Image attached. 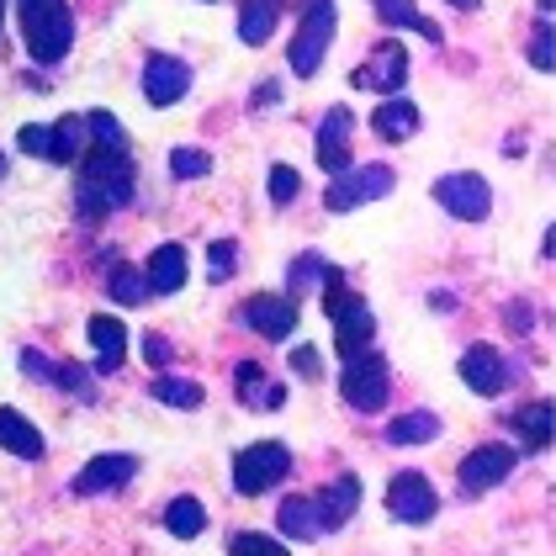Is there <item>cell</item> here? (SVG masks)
Instances as JSON below:
<instances>
[{
  "label": "cell",
  "instance_id": "obj_1",
  "mask_svg": "<svg viewBox=\"0 0 556 556\" xmlns=\"http://www.w3.org/2000/svg\"><path fill=\"white\" fill-rule=\"evenodd\" d=\"M132 197V160L117 149H90L80 160V186H75V207L86 223H101L106 213L128 207Z\"/></svg>",
  "mask_w": 556,
  "mask_h": 556
},
{
  "label": "cell",
  "instance_id": "obj_2",
  "mask_svg": "<svg viewBox=\"0 0 556 556\" xmlns=\"http://www.w3.org/2000/svg\"><path fill=\"white\" fill-rule=\"evenodd\" d=\"M16 16H22V38L27 53L38 64H59L70 43H75V16H70V0H16Z\"/></svg>",
  "mask_w": 556,
  "mask_h": 556
},
{
  "label": "cell",
  "instance_id": "obj_3",
  "mask_svg": "<svg viewBox=\"0 0 556 556\" xmlns=\"http://www.w3.org/2000/svg\"><path fill=\"white\" fill-rule=\"evenodd\" d=\"M324 281H329V292H324V313H329V324H334V350L350 361V355L371 350V340H377V318H371L366 298L344 292V270L324 265Z\"/></svg>",
  "mask_w": 556,
  "mask_h": 556
},
{
  "label": "cell",
  "instance_id": "obj_4",
  "mask_svg": "<svg viewBox=\"0 0 556 556\" xmlns=\"http://www.w3.org/2000/svg\"><path fill=\"white\" fill-rule=\"evenodd\" d=\"M334 27H340L334 0H307V5H302L298 33H292V75H298V80H313V75H318L324 53L334 43Z\"/></svg>",
  "mask_w": 556,
  "mask_h": 556
},
{
  "label": "cell",
  "instance_id": "obj_5",
  "mask_svg": "<svg viewBox=\"0 0 556 556\" xmlns=\"http://www.w3.org/2000/svg\"><path fill=\"white\" fill-rule=\"evenodd\" d=\"M287 471H292V451H287L281 440H260V445H244V451L233 456V493L260 498V493H270V488H276Z\"/></svg>",
  "mask_w": 556,
  "mask_h": 556
},
{
  "label": "cell",
  "instance_id": "obj_6",
  "mask_svg": "<svg viewBox=\"0 0 556 556\" xmlns=\"http://www.w3.org/2000/svg\"><path fill=\"white\" fill-rule=\"evenodd\" d=\"M340 392L344 403L355 408V414H377L387 403V392H392V377H387V361L382 355H371V350H361V355H350L340 371Z\"/></svg>",
  "mask_w": 556,
  "mask_h": 556
},
{
  "label": "cell",
  "instance_id": "obj_7",
  "mask_svg": "<svg viewBox=\"0 0 556 556\" xmlns=\"http://www.w3.org/2000/svg\"><path fill=\"white\" fill-rule=\"evenodd\" d=\"M397 186V175L387 170V165H361V170H340L329 180V191H324V207L329 213H355L361 202H377Z\"/></svg>",
  "mask_w": 556,
  "mask_h": 556
},
{
  "label": "cell",
  "instance_id": "obj_8",
  "mask_svg": "<svg viewBox=\"0 0 556 556\" xmlns=\"http://www.w3.org/2000/svg\"><path fill=\"white\" fill-rule=\"evenodd\" d=\"M434 202L451 217H462V223H482V217L493 213V186L471 170L440 175V180H434Z\"/></svg>",
  "mask_w": 556,
  "mask_h": 556
},
{
  "label": "cell",
  "instance_id": "obj_9",
  "mask_svg": "<svg viewBox=\"0 0 556 556\" xmlns=\"http://www.w3.org/2000/svg\"><path fill=\"white\" fill-rule=\"evenodd\" d=\"M387 509H392V519H403V525H425L440 509V493H434V482H429L425 471H397L387 482Z\"/></svg>",
  "mask_w": 556,
  "mask_h": 556
},
{
  "label": "cell",
  "instance_id": "obj_10",
  "mask_svg": "<svg viewBox=\"0 0 556 556\" xmlns=\"http://www.w3.org/2000/svg\"><path fill=\"white\" fill-rule=\"evenodd\" d=\"M514 462H519V451L514 445H477L467 462L456 467V482H462V493H488V488H498L504 477L514 471Z\"/></svg>",
  "mask_w": 556,
  "mask_h": 556
},
{
  "label": "cell",
  "instance_id": "obj_11",
  "mask_svg": "<svg viewBox=\"0 0 556 556\" xmlns=\"http://www.w3.org/2000/svg\"><path fill=\"white\" fill-rule=\"evenodd\" d=\"M239 318H244V329H255L260 340H292V329H298V302L292 298H276V292H260L239 307Z\"/></svg>",
  "mask_w": 556,
  "mask_h": 556
},
{
  "label": "cell",
  "instance_id": "obj_12",
  "mask_svg": "<svg viewBox=\"0 0 556 556\" xmlns=\"http://www.w3.org/2000/svg\"><path fill=\"white\" fill-rule=\"evenodd\" d=\"M186 90H191L186 59H175V53H149V64H143V96H149V106H175Z\"/></svg>",
  "mask_w": 556,
  "mask_h": 556
},
{
  "label": "cell",
  "instance_id": "obj_13",
  "mask_svg": "<svg viewBox=\"0 0 556 556\" xmlns=\"http://www.w3.org/2000/svg\"><path fill=\"white\" fill-rule=\"evenodd\" d=\"M462 382H467L477 397H498V392L514 382V371L493 344H471L467 355H462Z\"/></svg>",
  "mask_w": 556,
  "mask_h": 556
},
{
  "label": "cell",
  "instance_id": "obj_14",
  "mask_svg": "<svg viewBox=\"0 0 556 556\" xmlns=\"http://www.w3.org/2000/svg\"><path fill=\"white\" fill-rule=\"evenodd\" d=\"M355 86L361 90H382V96H392V90L408 86V53H403V43H382L371 59H366V70L355 75Z\"/></svg>",
  "mask_w": 556,
  "mask_h": 556
},
{
  "label": "cell",
  "instance_id": "obj_15",
  "mask_svg": "<svg viewBox=\"0 0 556 556\" xmlns=\"http://www.w3.org/2000/svg\"><path fill=\"white\" fill-rule=\"evenodd\" d=\"M132 471H138V462L132 456H123V451H112V456H96V462H86V467L75 471V493L80 498H96V493H112V488H123Z\"/></svg>",
  "mask_w": 556,
  "mask_h": 556
},
{
  "label": "cell",
  "instance_id": "obj_16",
  "mask_svg": "<svg viewBox=\"0 0 556 556\" xmlns=\"http://www.w3.org/2000/svg\"><path fill=\"white\" fill-rule=\"evenodd\" d=\"M350 132H355L350 106H334V112L318 123V165H324L329 175L350 170Z\"/></svg>",
  "mask_w": 556,
  "mask_h": 556
},
{
  "label": "cell",
  "instance_id": "obj_17",
  "mask_svg": "<svg viewBox=\"0 0 556 556\" xmlns=\"http://www.w3.org/2000/svg\"><path fill=\"white\" fill-rule=\"evenodd\" d=\"M90 344H96V371H101V377L123 371V355H128V324L96 313V318H90Z\"/></svg>",
  "mask_w": 556,
  "mask_h": 556
},
{
  "label": "cell",
  "instance_id": "obj_18",
  "mask_svg": "<svg viewBox=\"0 0 556 556\" xmlns=\"http://www.w3.org/2000/svg\"><path fill=\"white\" fill-rule=\"evenodd\" d=\"M514 434H519V445L530 451V456H541V451H552V429H556V414L552 403H525V408H514Z\"/></svg>",
  "mask_w": 556,
  "mask_h": 556
},
{
  "label": "cell",
  "instance_id": "obj_19",
  "mask_svg": "<svg viewBox=\"0 0 556 556\" xmlns=\"http://www.w3.org/2000/svg\"><path fill=\"white\" fill-rule=\"evenodd\" d=\"M186 250L180 244H160L154 255H149V270H143V281H149V298L154 292H165V298H175L180 287H186Z\"/></svg>",
  "mask_w": 556,
  "mask_h": 556
},
{
  "label": "cell",
  "instance_id": "obj_20",
  "mask_svg": "<svg viewBox=\"0 0 556 556\" xmlns=\"http://www.w3.org/2000/svg\"><path fill=\"white\" fill-rule=\"evenodd\" d=\"M0 451H11V456H22V462H43V434L38 425H27L16 408H0Z\"/></svg>",
  "mask_w": 556,
  "mask_h": 556
},
{
  "label": "cell",
  "instance_id": "obj_21",
  "mask_svg": "<svg viewBox=\"0 0 556 556\" xmlns=\"http://www.w3.org/2000/svg\"><path fill=\"white\" fill-rule=\"evenodd\" d=\"M371 132L382 138V143H403V138H414L419 132V106L414 101H382L377 112H371Z\"/></svg>",
  "mask_w": 556,
  "mask_h": 556
},
{
  "label": "cell",
  "instance_id": "obj_22",
  "mask_svg": "<svg viewBox=\"0 0 556 556\" xmlns=\"http://www.w3.org/2000/svg\"><path fill=\"white\" fill-rule=\"evenodd\" d=\"M313 504H318L324 530H329V525H344L350 514L361 509V477H355V471H344L340 482H329V488H324V498H313Z\"/></svg>",
  "mask_w": 556,
  "mask_h": 556
},
{
  "label": "cell",
  "instance_id": "obj_23",
  "mask_svg": "<svg viewBox=\"0 0 556 556\" xmlns=\"http://www.w3.org/2000/svg\"><path fill=\"white\" fill-rule=\"evenodd\" d=\"M233 387H239V397H244L250 408H281V403H287V387L265 382V371H260L255 361H239V371H233Z\"/></svg>",
  "mask_w": 556,
  "mask_h": 556
},
{
  "label": "cell",
  "instance_id": "obj_24",
  "mask_svg": "<svg viewBox=\"0 0 556 556\" xmlns=\"http://www.w3.org/2000/svg\"><path fill=\"white\" fill-rule=\"evenodd\" d=\"M276 525L292 535V541H324L329 530H324V519H318V504L313 498H287L281 514H276Z\"/></svg>",
  "mask_w": 556,
  "mask_h": 556
},
{
  "label": "cell",
  "instance_id": "obj_25",
  "mask_svg": "<svg viewBox=\"0 0 556 556\" xmlns=\"http://www.w3.org/2000/svg\"><path fill=\"white\" fill-rule=\"evenodd\" d=\"M276 22H281V0H244V11H239V38L250 48L270 43Z\"/></svg>",
  "mask_w": 556,
  "mask_h": 556
},
{
  "label": "cell",
  "instance_id": "obj_26",
  "mask_svg": "<svg viewBox=\"0 0 556 556\" xmlns=\"http://www.w3.org/2000/svg\"><path fill=\"white\" fill-rule=\"evenodd\" d=\"M377 22H387V27H408V33H419L429 43H440V27L429 22L414 0H377Z\"/></svg>",
  "mask_w": 556,
  "mask_h": 556
},
{
  "label": "cell",
  "instance_id": "obj_27",
  "mask_svg": "<svg viewBox=\"0 0 556 556\" xmlns=\"http://www.w3.org/2000/svg\"><path fill=\"white\" fill-rule=\"evenodd\" d=\"M149 397L165 403V408H202V387L180 382V377H170V371H160V377L149 382Z\"/></svg>",
  "mask_w": 556,
  "mask_h": 556
},
{
  "label": "cell",
  "instance_id": "obj_28",
  "mask_svg": "<svg viewBox=\"0 0 556 556\" xmlns=\"http://www.w3.org/2000/svg\"><path fill=\"white\" fill-rule=\"evenodd\" d=\"M80 143H86V117H59V123H53L48 160H53V165H75V160H80Z\"/></svg>",
  "mask_w": 556,
  "mask_h": 556
},
{
  "label": "cell",
  "instance_id": "obj_29",
  "mask_svg": "<svg viewBox=\"0 0 556 556\" xmlns=\"http://www.w3.org/2000/svg\"><path fill=\"white\" fill-rule=\"evenodd\" d=\"M106 292H112V302H123V307H138V302L149 298V281L132 265H112L106 270Z\"/></svg>",
  "mask_w": 556,
  "mask_h": 556
},
{
  "label": "cell",
  "instance_id": "obj_30",
  "mask_svg": "<svg viewBox=\"0 0 556 556\" xmlns=\"http://www.w3.org/2000/svg\"><path fill=\"white\" fill-rule=\"evenodd\" d=\"M434 434H440V419H434V414H403V419L387 425V440H392V445H425Z\"/></svg>",
  "mask_w": 556,
  "mask_h": 556
},
{
  "label": "cell",
  "instance_id": "obj_31",
  "mask_svg": "<svg viewBox=\"0 0 556 556\" xmlns=\"http://www.w3.org/2000/svg\"><path fill=\"white\" fill-rule=\"evenodd\" d=\"M165 525H170V535L191 541V535H202V530H207V509H202L197 498H175L170 509H165Z\"/></svg>",
  "mask_w": 556,
  "mask_h": 556
},
{
  "label": "cell",
  "instance_id": "obj_32",
  "mask_svg": "<svg viewBox=\"0 0 556 556\" xmlns=\"http://www.w3.org/2000/svg\"><path fill=\"white\" fill-rule=\"evenodd\" d=\"M86 138L96 149H117V154H128V132L123 123L112 117V112H86Z\"/></svg>",
  "mask_w": 556,
  "mask_h": 556
},
{
  "label": "cell",
  "instance_id": "obj_33",
  "mask_svg": "<svg viewBox=\"0 0 556 556\" xmlns=\"http://www.w3.org/2000/svg\"><path fill=\"white\" fill-rule=\"evenodd\" d=\"M228 556H292L281 541H270V535H255V530H239L233 541H228Z\"/></svg>",
  "mask_w": 556,
  "mask_h": 556
},
{
  "label": "cell",
  "instance_id": "obj_34",
  "mask_svg": "<svg viewBox=\"0 0 556 556\" xmlns=\"http://www.w3.org/2000/svg\"><path fill=\"white\" fill-rule=\"evenodd\" d=\"M318 276H324V255H298V260H292V270H287V281H292V292H287V298L298 302L302 292L318 281Z\"/></svg>",
  "mask_w": 556,
  "mask_h": 556
},
{
  "label": "cell",
  "instance_id": "obj_35",
  "mask_svg": "<svg viewBox=\"0 0 556 556\" xmlns=\"http://www.w3.org/2000/svg\"><path fill=\"white\" fill-rule=\"evenodd\" d=\"M298 191H302V175L292 170V165H276V170H270V202H276V207H292Z\"/></svg>",
  "mask_w": 556,
  "mask_h": 556
},
{
  "label": "cell",
  "instance_id": "obj_36",
  "mask_svg": "<svg viewBox=\"0 0 556 556\" xmlns=\"http://www.w3.org/2000/svg\"><path fill=\"white\" fill-rule=\"evenodd\" d=\"M170 170H175V180H197V175L213 170V154H202V149H175Z\"/></svg>",
  "mask_w": 556,
  "mask_h": 556
},
{
  "label": "cell",
  "instance_id": "obj_37",
  "mask_svg": "<svg viewBox=\"0 0 556 556\" xmlns=\"http://www.w3.org/2000/svg\"><path fill=\"white\" fill-rule=\"evenodd\" d=\"M233 265H239V244H233V239H217L213 250H207V276H213V281H228Z\"/></svg>",
  "mask_w": 556,
  "mask_h": 556
},
{
  "label": "cell",
  "instance_id": "obj_38",
  "mask_svg": "<svg viewBox=\"0 0 556 556\" xmlns=\"http://www.w3.org/2000/svg\"><path fill=\"white\" fill-rule=\"evenodd\" d=\"M530 64H535V70H546V75H552V70H556V43H552V22H541V33H535V38H530Z\"/></svg>",
  "mask_w": 556,
  "mask_h": 556
},
{
  "label": "cell",
  "instance_id": "obj_39",
  "mask_svg": "<svg viewBox=\"0 0 556 556\" xmlns=\"http://www.w3.org/2000/svg\"><path fill=\"white\" fill-rule=\"evenodd\" d=\"M53 382L64 387V392H80V397H96V387H90V377L86 371H80V366H70V361H64V366H53Z\"/></svg>",
  "mask_w": 556,
  "mask_h": 556
},
{
  "label": "cell",
  "instance_id": "obj_40",
  "mask_svg": "<svg viewBox=\"0 0 556 556\" xmlns=\"http://www.w3.org/2000/svg\"><path fill=\"white\" fill-rule=\"evenodd\" d=\"M292 366H298L302 382H318V377H324V361H318V350H313V344H302L298 355H292Z\"/></svg>",
  "mask_w": 556,
  "mask_h": 556
},
{
  "label": "cell",
  "instance_id": "obj_41",
  "mask_svg": "<svg viewBox=\"0 0 556 556\" xmlns=\"http://www.w3.org/2000/svg\"><path fill=\"white\" fill-rule=\"evenodd\" d=\"M143 355H149V366H160V371H165V366L175 361V344L165 340V334H149V340H143Z\"/></svg>",
  "mask_w": 556,
  "mask_h": 556
},
{
  "label": "cell",
  "instance_id": "obj_42",
  "mask_svg": "<svg viewBox=\"0 0 556 556\" xmlns=\"http://www.w3.org/2000/svg\"><path fill=\"white\" fill-rule=\"evenodd\" d=\"M27 154H43L48 160V149H53V128H22V138H16Z\"/></svg>",
  "mask_w": 556,
  "mask_h": 556
},
{
  "label": "cell",
  "instance_id": "obj_43",
  "mask_svg": "<svg viewBox=\"0 0 556 556\" xmlns=\"http://www.w3.org/2000/svg\"><path fill=\"white\" fill-rule=\"evenodd\" d=\"M22 371H27V377H38V382H53V361L38 355V350H22Z\"/></svg>",
  "mask_w": 556,
  "mask_h": 556
},
{
  "label": "cell",
  "instance_id": "obj_44",
  "mask_svg": "<svg viewBox=\"0 0 556 556\" xmlns=\"http://www.w3.org/2000/svg\"><path fill=\"white\" fill-rule=\"evenodd\" d=\"M509 318H514V329H519V334L530 329V307H525V302H514V307H509Z\"/></svg>",
  "mask_w": 556,
  "mask_h": 556
},
{
  "label": "cell",
  "instance_id": "obj_45",
  "mask_svg": "<svg viewBox=\"0 0 556 556\" xmlns=\"http://www.w3.org/2000/svg\"><path fill=\"white\" fill-rule=\"evenodd\" d=\"M451 5H462V11H477V5H482V0H451Z\"/></svg>",
  "mask_w": 556,
  "mask_h": 556
},
{
  "label": "cell",
  "instance_id": "obj_46",
  "mask_svg": "<svg viewBox=\"0 0 556 556\" xmlns=\"http://www.w3.org/2000/svg\"><path fill=\"white\" fill-rule=\"evenodd\" d=\"M552 5H556V0H541V11H546V22H552Z\"/></svg>",
  "mask_w": 556,
  "mask_h": 556
},
{
  "label": "cell",
  "instance_id": "obj_47",
  "mask_svg": "<svg viewBox=\"0 0 556 556\" xmlns=\"http://www.w3.org/2000/svg\"><path fill=\"white\" fill-rule=\"evenodd\" d=\"M0 22H5V0H0Z\"/></svg>",
  "mask_w": 556,
  "mask_h": 556
},
{
  "label": "cell",
  "instance_id": "obj_48",
  "mask_svg": "<svg viewBox=\"0 0 556 556\" xmlns=\"http://www.w3.org/2000/svg\"><path fill=\"white\" fill-rule=\"evenodd\" d=\"M0 175H5V154H0Z\"/></svg>",
  "mask_w": 556,
  "mask_h": 556
}]
</instances>
